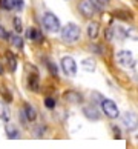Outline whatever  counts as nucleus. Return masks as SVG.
<instances>
[{"label":"nucleus","instance_id":"nucleus-7","mask_svg":"<svg viewBox=\"0 0 138 149\" xmlns=\"http://www.w3.org/2000/svg\"><path fill=\"white\" fill-rule=\"evenodd\" d=\"M62 69L64 71L66 75L74 77L77 74V63H75V60L71 56H64L62 58Z\"/></svg>","mask_w":138,"mask_h":149},{"label":"nucleus","instance_id":"nucleus-2","mask_svg":"<svg viewBox=\"0 0 138 149\" xmlns=\"http://www.w3.org/2000/svg\"><path fill=\"white\" fill-rule=\"evenodd\" d=\"M42 23H43V26H45L49 32H57V31H60V20H58L57 15L52 14V13H46L45 15H43Z\"/></svg>","mask_w":138,"mask_h":149},{"label":"nucleus","instance_id":"nucleus-22","mask_svg":"<svg viewBox=\"0 0 138 149\" xmlns=\"http://www.w3.org/2000/svg\"><path fill=\"white\" fill-rule=\"evenodd\" d=\"M14 29H15V32H19V34H20V31H21V20L19 17L14 19Z\"/></svg>","mask_w":138,"mask_h":149},{"label":"nucleus","instance_id":"nucleus-16","mask_svg":"<svg viewBox=\"0 0 138 149\" xmlns=\"http://www.w3.org/2000/svg\"><path fill=\"white\" fill-rule=\"evenodd\" d=\"M9 42H11V45H12V46L19 48V49L23 48V38H21L19 34H12V36H9Z\"/></svg>","mask_w":138,"mask_h":149},{"label":"nucleus","instance_id":"nucleus-20","mask_svg":"<svg viewBox=\"0 0 138 149\" xmlns=\"http://www.w3.org/2000/svg\"><path fill=\"white\" fill-rule=\"evenodd\" d=\"M12 3H14V11H21L25 6L23 0H12Z\"/></svg>","mask_w":138,"mask_h":149},{"label":"nucleus","instance_id":"nucleus-23","mask_svg":"<svg viewBox=\"0 0 138 149\" xmlns=\"http://www.w3.org/2000/svg\"><path fill=\"white\" fill-rule=\"evenodd\" d=\"M115 15H117L118 19H124V20L130 19V14H129V13H123V11H118V13H115Z\"/></svg>","mask_w":138,"mask_h":149},{"label":"nucleus","instance_id":"nucleus-18","mask_svg":"<svg viewBox=\"0 0 138 149\" xmlns=\"http://www.w3.org/2000/svg\"><path fill=\"white\" fill-rule=\"evenodd\" d=\"M6 135L9 137V139H17L19 137V132L17 129H15V126H6Z\"/></svg>","mask_w":138,"mask_h":149},{"label":"nucleus","instance_id":"nucleus-14","mask_svg":"<svg viewBox=\"0 0 138 149\" xmlns=\"http://www.w3.org/2000/svg\"><path fill=\"white\" fill-rule=\"evenodd\" d=\"M6 63H8V69L11 72H14L15 68H17V58H15V56L9 51L6 52Z\"/></svg>","mask_w":138,"mask_h":149},{"label":"nucleus","instance_id":"nucleus-1","mask_svg":"<svg viewBox=\"0 0 138 149\" xmlns=\"http://www.w3.org/2000/svg\"><path fill=\"white\" fill-rule=\"evenodd\" d=\"M80 38V26L75 23H68L62 29V40L64 43H75Z\"/></svg>","mask_w":138,"mask_h":149},{"label":"nucleus","instance_id":"nucleus-12","mask_svg":"<svg viewBox=\"0 0 138 149\" xmlns=\"http://www.w3.org/2000/svg\"><path fill=\"white\" fill-rule=\"evenodd\" d=\"M26 38H29V40H32V42H38V40H42V34H40L38 29L29 26V28L26 29Z\"/></svg>","mask_w":138,"mask_h":149},{"label":"nucleus","instance_id":"nucleus-27","mask_svg":"<svg viewBox=\"0 0 138 149\" xmlns=\"http://www.w3.org/2000/svg\"><path fill=\"white\" fill-rule=\"evenodd\" d=\"M3 74V66H2V63H0V75Z\"/></svg>","mask_w":138,"mask_h":149},{"label":"nucleus","instance_id":"nucleus-10","mask_svg":"<svg viewBox=\"0 0 138 149\" xmlns=\"http://www.w3.org/2000/svg\"><path fill=\"white\" fill-rule=\"evenodd\" d=\"M83 114H85L89 120H98L100 118V112H98L97 108H94V106H85L83 108Z\"/></svg>","mask_w":138,"mask_h":149},{"label":"nucleus","instance_id":"nucleus-25","mask_svg":"<svg viewBox=\"0 0 138 149\" xmlns=\"http://www.w3.org/2000/svg\"><path fill=\"white\" fill-rule=\"evenodd\" d=\"M0 38H9V32L0 25Z\"/></svg>","mask_w":138,"mask_h":149},{"label":"nucleus","instance_id":"nucleus-26","mask_svg":"<svg viewBox=\"0 0 138 149\" xmlns=\"http://www.w3.org/2000/svg\"><path fill=\"white\" fill-rule=\"evenodd\" d=\"M48 68L51 69V72H52V74H55V75H57V66H55L52 62H48Z\"/></svg>","mask_w":138,"mask_h":149},{"label":"nucleus","instance_id":"nucleus-24","mask_svg":"<svg viewBox=\"0 0 138 149\" xmlns=\"http://www.w3.org/2000/svg\"><path fill=\"white\" fill-rule=\"evenodd\" d=\"M94 2H95V5H97L98 9H101V8H104V6L109 3V0H94Z\"/></svg>","mask_w":138,"mask_h":149},{"label":"nucleus","instance_id":"nucleus-3","mask_svg":"<svg viewBox=\"0 0 138 149\" xmlns=\"http://www.w3.org/2000/svg\"><path fill=\"white\" fill-rule=\"evenodd\" d=\"M101 109L103 112L107 115L109 118H117L120 115V111H118V106L115 104V102L109 100V98H101Z\"/></svg>","mask_w":138,"mask_h":149},{"label":"nucleus","instance_id":"nucleus-17","mask_svg":"<svg viewBox=\"0 0 138 149\" xmlns=\"http://www.w3.org/2000/svg\"><path fill=\"white\" fill-rule=\"evenodd\" d=\"M0 120H3V121L9 120V108L3 102H0Z\"/></svg>","mask_w":138,"mask_h":149},{"label":"nucleus","instance_id":"nucleus-6","mask_svg":"<svg viewBox=\"0 0 138 149\" xmlns=\"http://www.w3.org/2000/svg\"><path fill=\"white\" fill-rule=\"evenodd\" d=\"M115 58H117V62L121 66H124V68H134V65H135V58H134L130 51H118Z\"/></svg>","mask_w":138,"mask_h":149},{"label":"nucleus","instance_id":"nucleus-21","mask_svg":"<svg viewBox=\"0 0 138 149\" xmlns=\"http://www.w3.org/2000/svg\"><path fill=\"white\" fill-rule=\"evenodd\" d=\"M45 104H46L48 109H54L55 108V100H54L52 97H46L45 98Z\"/></svg>","mask_w":138,"mask_h":149},{"label":"nucleus","instance_id":"nucleus-11","mask_svg":"<svg viewBox=\"0 0 138 149\" xmlns=\"http://www.w3.org/2000/svg\"><path fill=\"white\" fill-rule=\"evenodd\" d=\"M23 115L26 117V120L34 121V120L37 118V111H35V108L31 106V104H25V108H23Z\"/></svg>","mask_w":138,"mask_h":149},{"label":"nucleus","instance_id":"nucleus-15","mask_svg":"<svg viewBox=\"0 0 138 149\" xmlns=\"http://www.w3.org/2000/svg\"><path fill=\"white\" fill-rule=\"evenodd\" d=\"M81 68L87 71V72H92V71H95V60L92 58H85L81 62Z\"/></svg>","mask_w":138,"mask_h":149},{"label":"nucleus","instance_id":"nucleus-5","mask_svg":"<svg viewBox=\"0 0 138 149\" xmlns=\"http://www.w3.org/2000/svg\"><path fill=\"white\" fill-rule=\"evenodd\" d=\"M121 121L126 126L128 131H135L138 128V115L132 111H126L123 115H121Z\"/></svg>","mask_w":138,"mask_h":149},{"label":"nucleus","instance_id":"nucleus-9","mask_svg":"<svg viewBox=\"0 0 138 149\" xmlns=\"http://www.w3.org/2000/svg\"><path fill=\"white\" fill-rule=\"evenodd\" d=\"M63 97H64V100L68 103H80L83 100V97L80 95L78 92H75V91H66Z\"/></svg>","mask_w":138,"mask_h":149},{"label":"nucleus","instance_id":"nucleus-19","mask_svg":"<svg viewBox=\"0 0 138 149\" xmlns=\"http://www.w3.org/2000/svg\"><path fill=\"white\" fill-rule=\"evenodd\" d=\"M0 6H2V9H5V11H14L12 0H2V2H0Z\"/></svg>","mask_w":138,"mask_h":149},{"label":"nucleus","instance_id":"nucleus-4","mask_svg":"<svg viewBox=\"0 0 138 149\" xmlns=\"http://www.w3.org/2000/svg\"><path fill=\"white\" fill-rule=\"evenodd\" d=\"M78 9H80V13L85 15L86 19H91L92 15L98 11V8H97V5H95L94 0H81L80 5H78Z\"/></svg>","mask_w":138,"mask_h":149},{"label":"nucleus","instance_id":"nucleus-13","mask_svg":"<svg viewBox=\"0 0 138 149\" xmlns=\"http://www.w3.org/2000/svg\"><path fill=\"white\" fill-rule=\"evenodd\" d=\"M98 29H100V25H98L97 22H91V23L87 25V36H89V38H97Z\"/></svg>","mask_w":138,"mask_h":149},{"label":"nucleus","instance_id":"nucleus-8","mask_svg":"<svg viewBox=\"0 0 138 149\" xmlns=\"http://www.w3.org/2000/svg\"><path fill=\"white\" fill-rule=\"evenodd\" d=\"M28 85H29L31 91H34V92H38V89H40V79H38V72L34 66H31V74L28 77Z\"/></svg>","mask_w":138,"mask_h":149}]
</instances>
